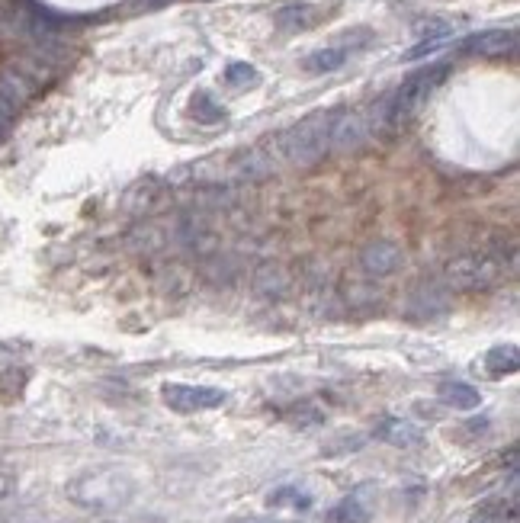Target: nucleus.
Listing matches in <instances>:
<instances>
[{"label":"nucleus","instance_id":"nucleus-5","mask_svg":"<svg viewBox=\"0 0 520 523\" xmlns=\"http://www.w3.org/2000/svg\"><path fill=\"white\" fill-rule=\"evenodd\" d=\"M463 52L479 58H514L517 55V33L514 29H485V33L469 36Z\"/></svg>","mask_w":520,"mask_h":523},{"label":"nucleus","instance_id":"nucleus-15","mask_svg":"<svg viewBox=\"0 0 520 523\" xmlns=\"http://www.w3.org/2000/svg\"><path fill=\"white\" fill-rule=\"evenodd\" d=\"M193 116L200 119V122H206V126H216V122H225V110L219 103H212L206 94H200L193 100Z\"/></svg>","mask_w":520,"mask_h":523},{"label":"nucleus","instance_id":"nucleus-19","mask_svg":"<svg viewBox=\"0 0 520 523\" xmlns=\"http://www.w3.org/2000/svg\"><path fill=\"white\" fill-rule=\"evenodd\" d=\"M241 523H289V520H241Z\"/></svg>","mask_w":520,"mask_h":523},{"label":"nucleus","instance_id":"nucleus-3","mask_svg":"<svg viewBox=\"0 0 520 523\" xmlns=\"http://www.w3.org/2000/svg\"><path fill=\"white\" fill-rule=\"evenodd\" d=\"M504 260L488 254V251H466V254H456L453 260H447L443 267V280H447L450 289L456 292H485L504 280Z\"/></svg>","mask_w":520,"mask_h":523},{"label":"nucleus","instance_id":"nucleus-6","mask_svg":"<svg viewBox=\"0 0 520 523\" xmlns=\"http://www.w3.org/2000/svg\"><path fill=\"white\" fill-rule=\"evenodd\" d=\"M328 20V10L318 4H286L273 13V23L283 33H305V29H315Z\"/></svg>","mask_w":520,"mask_h":523},{"label":"nucleus","instance_id":"nucleus-11","mask_svg":"<svg viewBox=\"0 0 520 523\" xmlns=\"http://www.w3.org/2000/svg\"><path fill=\"white\" fill-rule=\"evenodd\" d=\"M517 366H520V350L514 344L492 347V350L485 353V373L495 376V379L517 373Z\"/></svg>","mask_w":520,"mask_h":523},{"label":"nucleus","instance_id":"nucleus-16","mask_svg":"<svg viewBox=\"0 0 520 523\" xmlns=\"http://www.w3.org/2000/svg\"><path fill=\"white\" fill-rule=\"evenodd\" d=\"M257 81H260V74L254 71V65H244V61L228 65V71H225V84H232V87H254Z\"/></svg>","mask_w":520,"mask_h":523},{"label":"nucleus","instance_id":"nucleus-9","mask_svg":"<svg viewBox=\"0 0 520 523\" xmlns=\"http://www.w3.org/2000/svg\"><path fill=\"white\" fill-rule=\"evenodd\" d=\"M347 58H350L347 45H328V49H318L312 55H305L302 58V68L309 71V74H331V71L344 68Z\"/></svg>","mask_w":520,"mask_h":523},{"label":"nucleus","instance_id":"nucleus-1","mask_svg":"<svg viewBox=\"0 0 520 523\" xmlns=\"http://www.w3.org/2000/svg\"><path fill=\"white\" fill-rule=\"evenodd\" d=\"M341 113H315L309 119L296 122L286 132H280L273 142H267L264 148L270 151V158L277 167H296V171H305V167H315L321 158L331 151L334 142V122H338Z\"/></svg>","mask_w":520,"mask_h":523},{"label":"nucleus","instance_id":"nucleus-4","mask_svg":"<svg viewBox=\"0 0 520 523\" xmlns=\"http://www.w3.org/2000/svg\"><path fill=\"white\" fill-rule=\"evenodd\" d=\"M164 405L180 414H196V411H212L225 405V392L212 386H187V382H167L161 389Z\"/></svg>","mask_w":520,"mask_h":523},{"label":"nucleus","instance_id":"nucleus-12","mask_svg":"<svg viewBox=\"0 0 520 523\" xmlns=\"http://www.w3.org/2000/svg\"><path fill=\"white\" fill-rule=\"evenodd\" d=\"M331 520L334 523H370L373 511H370V504H363V491H354V495L334 507Z\"/></svg>","mask_w":520,"mask_h":523},{"label":"nucleus","instance_id":"nucleus-13","mask_svg":"<svg viewBox=\"0 0 520 523\" xmlns=\"http://www.w3.org/2000/svg\"><path fill=\"white\" fill-rule=\"evenodd\" d=\"M456 23L450 20H440V17H431V20H421L415 26V33L421 36V42H447L453 36Z\"/></svg>","mask_w":520,"mask_h":523},{"label":"nucleus","instance_id":"nucleus-8","mask_svg":"<svg viewBox=\"0 0 520 523\" xmlns=\"http://www.w3.org/2000/svg\"><path fill=\"white\" fill-rule=\"evenodd\" d=\"M376 437L389 446H399V450H411V446H421L424 440V430L415 421H405V418H386L379 421L376 427Z\"/></svg>","mask_w":520,"mask_h":523},{"label":"nucleus","instance_id":"nucleus-14","mask_svg":"<svg viewBox=\"0 0 520 523\" xmlns=\"http://www.w3.org/2000/svg\"><path fill=\"white\" fill-rule=\"evenodd\" d=\"M270 507H296V511H305V507H312V498L305 495V491L299 488H280L273 491V495L267 498Z\"/></svg>","mask_w":520,"mask_h":523},{"label":"nucleus","instance_id":"nucleus-18","mask_svg":"<svg viewBox=\"0 0 520 523\" xmlns=\"http://www.w3.org/2000/svg\"><path fill=\"white\" fill-rule=\"evenodd\" d=\"M135 7H145V10H158V7H167L171 0H132Z\"/></svg>","mask_w":520,"mask_h":523},{"label":"nucleus","instance_id":"nucleus-7","mask_svg":"<svg viewBox=\"0 0 520 523\" xmlns=\"http://www.w3.org/2000/svg\"><path fill=\"white\" fill-rule=\"evenodd\" d=\"M360 264H363V270L370 276H389V273L399 270L402 251L395 248L392 241H373V244H366V248H363Z\"/></svg>","mask_w":520,"mask_h":523},{"label":"nucleus","instance_id":"nucleus-2","mask_svg":"<svg viewBox=\"0 0 520 523\" xmlns=\"http://www.w3.org/2000/svg\"><path fill=\"white\" fill-rule=\"evenodd\" d=\"M450 78V65H431V68H421L418 74L395 90L389 100L379 103V113H382V132H399L405 129L411 119L421 113V106L427 103V97Z\"/></svg>","mask_w":520,"mask_h":523},{"label":"nucleus","instance_id":"nucleus-10","mask_svg":"<svg viewBox=\"0 0 520 523\" xmlns=\"http://www.w3.org/2000/svg\"><path fill=\"white\" fill-rule=\"evenodd\" d=\"M437 395H440L443 405H450L456 411H472V408L482 405L479 389L466 386V382H443V386L437 389Z\"/></svg>","mask_w":520,"mask_h":523},{"label":"nucleus","instance_id":"nucleus-17","mask_svg":"<svg viewBox=\"0 0 520 523\" xmlns=\"http://www.w3.org/2000/svg\"><path fill=\"white\" fill-rule=\"evenodd\" d=\"M13 488H17V475H13V469H7L4 463H0V498L13 495Z\"/></svg>","mask_w":520,"mask_h":523}]
</instances>
